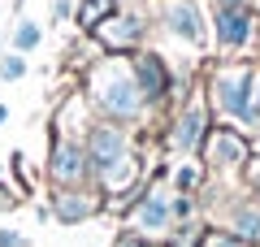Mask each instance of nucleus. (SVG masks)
Wrapping results in <instances>:
<instances>
[{
    "mask_svg": "<svg viewBox=\"0 0 260 247\" xmlns=\"http://www.w3.org/2000/svg\"><path fill=\"white\" fill-rule=\"evenodd\" d=\"M87 161H91V182L104 200H135L143 187V161H139V139L130 126L117 121H100L87 130L83 139Z\"/></svg>",
    "mask_w": 260,
    "mask_h": 247,
    "instance_id": "obj_1",
    "label": "nucleus"
},
{
    "mask_svg": "<svg viewBox=\"0 0 260 247\" xmlns=\"http://www.w3.org/2000/svg\"><path fill=\"white\" fill-rule=\"evenodd\" d=\"M83 96H87V104H91V113L100 121H117V126H130V130L152 121V109L143 100L139 82H135V70H130V56L104 52L83 74Z\"/></svg>",
    "mask_w": 260,
    "mask_h": 247,
    "instance_id": "obj_2",
    "label": "nucleus"
},
{
    "mask_svg": "<svg viewBox=\"0 0 260 247\" xmlns=\"http://www.w3.org/2000/svg\"><path fill=\"white\" fill-rule=\"evenodd\" d=\"M256 61H217L204 74V104L213 113V121L234 126L243 135H260V109H256Z\"/></svg>",
    "mask_w": 260,
    "mask_h": 247,
    "instance_id": "obj_3",
    "label": "nucleus"
},
{
    "mask_svg": "<svg viewBox=\"0 0 260 247\" xmlns=\"http://www.w3.org/2000/svg\"><path fill=\"white\" fill-rule=\"evenodd\" d=\"M152 22H156V35L182 52H191V61H204L213 52L208 9L200 0H152Z\"/></svg>",
    "mask_w": 260,
    "mask_h": 247,
    "instance_id": "obj_4",
    "label": "nucleus"
},
{
    "mask_svg": "<svg viewBox=\"0 0 260 247\" xmlns=\"http://www.w3.org/2000/svg\"><path fill=\"white\" fill-rule=\"evenodd\" d=\"M213 113H208L204 104V91L195 87L191 96H182V100L174 104V113L165 117V126H160V143H165V152L174 156V161H200V147H204L208 130H213Z\"/></svg>",
    "mask_w": 260,
    "mask_h": 247,
    "instance_id": "obj_5",
    "label": "nucleus"
},
{
    "mask_svg": "<svg viewBox=\"0 0 260 247\" xmlns=\"http://www.w3.org/2000/svg\"><path fill=\"white\" fill-rule=\"evenodd\" d=\"M152 35H156V22H152V5H135V0H121V9L95 30V48L109 56H135L143 48H152Z\"/></svg>",
    "mask_w": 260,
    "mask_h": 247,
    "instance_id": "obj_6",
    "label": "nucleus"
},
{
    "mask_svg": "<svg viewBox=\"0 0 260 247\" xmlns=\"http://www.w3.org/2000/svg\"><path fill=\"white\" fill-rule=\"evenodd\" d=\"M200 165H204V178L208 182H225L234 187L251 165V139L234 126H213L200 147Z\"/></svg>",
    "mask_w": 260,
    "mask_h": 247,
    "instance_id": "obj_7",
    "label": "nucleus"
},
{
    "mask_svg": "<svg viewBox=\"0 0 260 247\" xmlns=\"http://www.w3.org/2000/svg\"><path fill=\"white\" fill-rule=\"evenodd\" d=\"M169 187H165V174L148 178V182L135 191V200H130L126 208V230L139 238H152V243H165L169 234H174V208H169Z\"/></svg>",
    "mask_w": 260,
    "mask_h": 247,
    "instance_id": "obj_8",
    "label": "nucleus"
},
{
    "mask_svg": "<svg viewBox=\"0 0 260 247\" xmlns=\"http://www.w3.org/2000/svg\"><path fill=\"white\" fill-rule=\"evenodd\" d=\"M208 30H213V52H221V61H247V52L256 48V9H208Z\"/></svg>",
    "mask_w": 260,
    "mask_h": 247,
    "instance_id": "obj_9",
    "label": "nucleus"
},
{
    "mask_svg": "<svg viewBox=\"0 0 260 247\" xmlns=\"http://www.w3.org/2000/svg\"><path fill=\"white\" fill-rule=\"evenodd\" d=\"M130 70H135V82H139L143 100H148L152 117L165 109L169 100H178V70L169 65V56L160 48H143V52L130 56ZM191 91V87H186Z\"/></svg>",
    "mask_w": 260,
    "mask_h": 247,
    "instance_id": "obj_10",
    "label": "nucleus"
},
{
    "mask_svg": "<svg viewBox=\"0 0 260 247\" xmlns=\"http://www.w3.org/2000/svg\"><path fill=\"white\" fill-rule=\"evenodd\" d=\"M44 174L52 182V191H83L91 182V161H87V147L78 139H56L48 147V161H44Z\"/></svg>",
    "mask_w": 260,
    "mask_h": 247,
    "instance_id": "obj_11",
    "label": "nucleus"
},
{
    "mask_svg": "<svg viewBox=\"0 0 260 247\" xmlns=\"http://www.w3.org/2000/svg\"><path fill=\"white\" fill-rule=\"evenodd\" d=\"M48 212L61 226H78V221H91L104 212V195L95 187H83V191H48Z\"/></svg>",
    "mask_w": 260,
    "mask_h": 247,
    "instance_id": "obj_12",
    "label": "nucleus"
},
{
    "mask_svg": "<svg viewBox=\"0 0 260 247\" xmlns=\"http://www.w3.org/2000/svg\"><path fill=\"white\" fill-rule=\"evenodd\" d=\"M91 126H95V113H91V104H87V96L83 91L61 96V104H56V113H52V135L56 139H78V143H83Z\"/></svg>",
    "mask_w": 260,
    "mask_h": 247,
    "instance_id": "obj_13",
    "label": "nucleus"
},
{
    "mask_svg": "<svg viewBox=\"0 0 260 247\" xmlns=\"http://www.w3.org/2000/svg\"><path fill=\"white\" fill-rule=\"evenodd\" d=\"M165 174V187L174 195H200L204 191V165L200 161H174L169 169H160Z\"/></svg>",
    "mask_w": 260,
    "mask_h": 247,
    "instance_id": "obj_14",
    "label": "nucleus"
},
{
    "mask_svg": "<svg viewBox=\"0 0 260 247\" xmlns=\"http://www.w3.org/2000/svg\"><path fill=\"white\" fill-rule=\"evenodd\" d=\"M117 9H121V0H78L74 5V22H78L83 35H95Z\"/></svg>",
    "mask_w": 260,
    "mask_h": 247,
    "instance_id": "obj_15",
    "label": "nucleus"
},
{
    "mask_svg": "<svg viewBox=\"0 0 260 247\" xmlns=\"http://www.w3.org/2000/svg\"><path fill=\"white\" fill-rule=\"evenodd\" d=\"M44 48V22H35V18H18L9 26V52H18V56H30V52H39Z\"/></svg>",
    "mask_w": 260,
    "mask_h": 247,
    "instance_id": "obj_16",
    "label": "nucleus"
},
{
    "mask_svg": "<svg viewBox=\"0 0 260 247\" xmlns=\"http://www.w3.org/2000/svg\"><path fill=\"white\" fill-rule=\"evenodd\" d=\"M26 74H30V61H26V56L0 48V78H5V82H22Z\"/></svg>",
    "mask_w": 260,
    "mask_h": 247,
    "instance_id": "obj_17",
    "label": "nucleus"
},
{
    "mask_svg": "<svg viewBox=\"0 0 260 247\" xmlns=\"http://www.w3.org/2000/svg\"><path fill=\"white\" fill-rule=\"evenodd\" d=\"M113 247H160V243H152V238H139V234H130V230H121V234L113 238Z\"/></svg>",
    "mask_w": 260,
    "mask_h": 247,
    "instance_id": "obj_18",
    "label": "nucleus"
},
{
    "mask_svg": "<svg viewBox=\"0 0 260 247\" xmlns=\"http://www.w3.org/2000/svg\"><path fill=\"white\" fill-rule=\"evenodd\" d=\"M26 243H30V238L22 234V230H5V226H0V247H26Z\"/></svg>",
    "mask_w": 260,
    "mask_h": 247,
    "instance_id": "obj_19",
    "label": "nucleus"
},
{
    "mask_svg": "<svg viewBox=\"0 0 260 247\" xmlns=\"http://www.w3.org/2000/svg\"><path fill=\"white\" fill-rule=\"evenodd\" d=\"M52 22H74V5L70 0H52Z\"/></svg>",
    "mask_w": 260,
    "mask_h": 247,
    "instance_id": "obj_20",
    "label": "nucleus"
},
{
    "mask_svg": "<svg viewBox=\"0 0 260 247\" xmlns=\"http://www.w3.org/2000/svg\"><path fill=\"white\" fill-rule=\"evenodd\" d=\"M243 5H251V0H213L208 9H243Z\"/></svg>",
    "mask_w": 260,
    "mask_h": 247,
    "instance_id": "obj_21",
    "label": "nucleus"
},
{
    "mask_svg": "<svg viewBox=\"0 0 260 247\" xmlns=\"http://www.w3.org/2000/svg\"><path fill=\"white\" fill-rule=\"evenodd\" d=\"M251 96H256V109H260V61H256V87H251Z\"/></svg>",
    "mask_w": 260,
    "mask_h": 247,
    "instance_id": "obj_22",
    "label": "nucleus"
},
{
    "mask_svg": "<svg viewBox=\"0 0 260 247\" xmlns=\"http://www.w3.org/2000/svg\"><path fill=\"white\" fill-rule=\"evenodd\" d=\"M5 121H9V104H0V126H5Z\"/></svg>",
    "mask_w": 260,
    "mask_h": 247,
    "instance_id": "obj_23",
    "label": "nucleus"
}]
</instances>
